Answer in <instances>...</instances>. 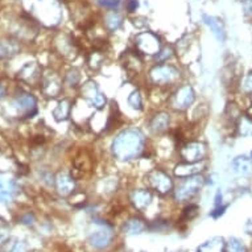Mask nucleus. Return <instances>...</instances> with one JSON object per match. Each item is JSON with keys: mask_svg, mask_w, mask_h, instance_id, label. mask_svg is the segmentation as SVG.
<instances>
[{"mask_svg": "<svg viewBox=\"0 0 252 252\" xmlns=\"http://www.w3.org/2000/svg\"><path fill=\"white\" fill-rule=\"evenodd\" d=\"M202 185L203 177H201L198 174L185 177V181L176 189V198L178 201H185V199L190 198L202 188Z\"/></svg>", "mask_w": 252, "mask_h": 252, "instance_id": "obj_8", "label": "nucleus"}, {"mask_svg": "<svg viewBox=\"0 0 252 252\" xmlns=\"http://www.w3.org/2000/svg\"><path fill=\"white\" fill-rule=\"evenodd\" d=\"M56 186L60 194L69 195L75 188L74 177H71L66 172H60L56 177Z\"/></svg>", "mask_w": 252, "mask_h": 252, "instance_id": "obj_13", "label": "nucleus"}, {"mask_svg": "<svg viewBox=\"0 0 252 252\" xmlns=\"http://www.w3.org/2000/svg\"><path fill=\"white\" fill-rule=\"evenodd\" d=\"M71 112V102L69 99H62L58 106L53 110L54 119L57 122H63L67 119V116L70 115Z\"/></svg>", "mask_w": 252, "mask_h": 252, "instance_id": "obj_18", "label": "nucleus"}, {"mask_svg": "<svg viewBox=\"0 0 252 252\" xmlns=\"http://www.w3.org/2000/svg\"><path fill=\"white\" fill-rule=\"evenodd\" d=\"M122 23H123V17H122L120 13L115 12V11L107 13L106 17H104V25L107 27L108 31H112V32L119 29Z\"/></svg>", "mask_w": 252, "mask_h": 252, "instance_id": "obj_20", "label": "nucleus"}, {"mask_svg": "<svg viewBox=\"0 0 252 252\" xmlns=\"http://www.w3.org/2000/svg\"><path fill=\"white\" fill-rule=\"evenodd\" d=\"M108 240V235L106 234V232H98V234H95L94 235V238H93V242H94V244L95 246H102V244H104Z\"/></svg>", "mask_w": 252, "mask_h": 252, "instance_id": "obj_31", "label": "nucleus"}, {"mask_svg": "<svg viewBox=\"0 0 252 252\" xmlns=\"http://www.w3.org/2000/svg\"><path fill=\"white\" fill-rule=\"evenodd\" d=\"M19 74L27 82H34L37 79H41V69L36 62H28L25 66H23Z\"/></svg>", "mask_w": 252, "mask_h": 252, "instance_id": "obj_16", "label": "nucleus"}, {"mask_svg": "<svg viewBox=\"0 0 252 252\" xmlns=\"http://www.w3.org/2000/svg\"><path fill=\"white\" fill-rule=\"evenodd\" d=\"M81 95L95 110H102L106 104V96L103 95V93L99 90V87L94 81H87L83 83L81 87Z\"/></svg>", "mask_w": 252, "mask_h": 252, "instance_id": "obj_7", "label": "nucleus"}, {"mask_svg": "<svg viewBox=\"0 0 252 252\" xmlns=\"http://www.w3.org/2000/svg\"><path fill=\"white\" fill-rule=\"evenodd\" d=\"M42 91L46 96H57L62 90L61 79L58 78L56 74H48L42 78Z\"/></svg>", "mask_w": 252, "mask_h": 252, "instance_id": "obj_10", "label": "nucleus"}, {"mask_svg": "<svg viewBox=\"0 0 252 252\" xmlns=\"http://www.w3.org/2000/svg\"><path fill=\"white\" fill-rule=\"evenodd\" d=\"M17 50H19V46L15 42L0 41V58L9 57L12 54H16Z\"/></svg>", "mask_w": 252, "mask_h": 252, "instance_id": "obj_23", "label": "nucleus"}, {"mask_svg": "<svg viewBox=\"0 0 252 252\" xmlns=\"http://www.w3.org/2000/svg\"><path fill=\"white\" fill-rule=\"evenodd\" d=\"M242 90L246 94H252V71H250L242 82Z\"/></svg>", "mask_w": 252, "mask_h": 252, "instance_id": "obj_28", "label": "nucleus"}, {"mask_svg": "<svg viewBox=\"0 0 252 252\" xmlns=\"http://www.w3.org/2000/svg\"><path fill=\"white\" fill-rule=\"evenodd\" d=\"M120 1H122V0H98V3H99L103 8L108 9H115L116 7L120 4Z\"/></svg>", "mask_w": 252, "mask_h": 252, "instance_id": "obj_30", "label": "nucleus"}, {"mask_svg": "<svg viewBox=\"0 0 252 252\" xmlns=\"http://www.w3.org/2000/svg\"><path fill=\"white\" fill-rule=\"evenodd\" d=\"M81 81V74H79V71L77 69H71L66 73L65 75V83L69 85L70 87H75Z\"/></svg>", "mask_w": 252, "mask_h": 252, "instance_id": "obj_26", "label": "nucleus"}, {"mask_svg": "<svg viewBox=\"0 0 252 252\" xmlns=\"http://www.w3.org/2000/svg\"><path fill=\"white\" fill-rule=\"evenodd\" d=\"M132 201L133 203L136 205V207L139 209H143V207L148 206L151 201H152V194L149 190H143V189H139V190H135L132 194Z\"/></svg>", "mask_w": 252, "mask_h": 252, "instance_id": "obj_19", "label": "nucleus"}, {"mask_svg": "<svg viewBox=\"0 0 252 252\" xmlns=\"http://www.w3.org/2000/svg\"><path fill=\"white\" fill-rule=\"evenodd\" d=\"M3 95H4V89L0 85V98H3Z\"/></svg>", "mask_w": 252, "mask_h": 252, "instance_id": "obj_36", "label": "nucleus"}, {"mask_svg": "<svg viewBox=\"0 0 252 252\" xmlns=\"http://www.w3.org/2000/svg\"><path fill=\"white\" fill-rule=\"evenodd\" d=\"M37 100L32 94H21L12 102V107L24 118H31L37 112Z\"/></svg>", "mask_w": 252, "mask_h": 252, "instance_id": "obj_9", "label": "nucleus"}, {"mask_svg": "<svg viewBox=\"0 0 252 252\" xmlns=\"http://www.w3.org/2000/svg\"><path fill=\"white\" fill-rule=\"evenodd\" d=\"M227 252H246L243 244L240 243L239 240L231 239L228 243V251Z\"/></svg>", "mask_w": 252, "mask_h": 252, "instance_id": "obj_29", "label": "nucleus"}, {"mask_svg": "<svg viewBox=\"0 0 252 252\" xmlns=\"http://www.w3.org/2000/svg\"><path fill=\"white\" fill-rule=\"evenodd\" d=\"M205 169V162H184V164H178L174 169V174L177 177H190L195 174L201 173Z\"/></svg>", "mask_w": 252, "mask_h": 252, "instance_id": "obj_11", "label": "nucleus"}, {"mask_svg": "<svg viewBox=\"0 0 252 252\" xmlns=\"http://www.w3.org/2000/svg\"><path fill=\"white\" fill-rule=\"evenodd\" d=\"M87 63H89V66H90L93 70H98V69L103 65V56H102V52H99V50L91 52L89 58H87Z\"/></svg>", "mask_w": 252, "mask_h": 252, "instance_id": "obj_22", "label": "nucleus"}, {"mask_svg": "<svg viewBox=\"0 0 252 252\" xmlns=\"http://www.w3.org/2000/svg\"><path fill=\"white\" fill-rule=\"evenodd\" d=\"M206 155V144L202 141H188L180 148V156L185 162L203 161Z\"/></svg>", "mask_w": 252, "mask_h": 252, "instance_id": "obj_6", "label": "nucleus"}, {"mask_svg": "<svg viewBox=\"0 0 252 252\" xmlns=\"http://www.w3.org/2000/svg\"><path fill=\"white\" fill-rule=\"evenodd\" d=\"M180 78V70L172 65H157L149 71V79L157 86H170Z\"/></svg>", "mask_w": 252, "mask_h": 252, "instance_id": "obj_2", "label": "nucleus"}, {"mask_svg": "<svg viewBox=\"0 0 252 252\" xmlns=\"http://www.w3.org/2000/svg\"><path fill=\"white\" fill-rule=\"evenodd\" d=\"M126 67L128 70H132L135 73H139L141 67V60L139 57V52H128L126 54Z\"/></svg>", "mask_w": 252, "mask_h": 252, "instance_id": "obj_21", "label": "nucleus"}, {"mask_svg": "<svg viewBox=\"0 0 252 252\" xmlns=\"http://www.w3.org/2000/svg\"><path fill=\"white\" fill-rule=\"evenodd\" d=\"M137 8V0H128L127 1V9L128 12H135Z\"/></svg>", "mask_w": 252, "mask_h": 252, "instance_id": "obj_33", "label": "nucleus"}, {"mask_svg": "<svg viewBox=\"0 0 252 252\" xmlns=\"http://www.w3.org/2000/svg\"><path fill=\"white\" fill-rule=\"evenodd\" d=\"M169 127V115L164 111L156 112L149 120V129L152 133L165 132Z\"/></svg>", "mask_w": 252, "mask_h": 252, "instance_id": "obj_12", "label": "nucleus"}, {"mask_svg": "<svg viewBox=\"0 0 252 252\" xmlns=\"http://www.w3.org/2000/svg\"><path fill=\"white\" fill-rule=\"evenodd\" d=\"M147 181L153 190L160 194H168L173 189V180L161 169H153L147 174Z\"/></svg>", "mask_w": 252, "mask_h": 252, "instance_id": "obj_4", "label": "nucleus"}, {"mask_svg": "<svg viewBox=\"0 0 252 252\" xmlns=\"http://www.w3.org/2000/svg\"><path fill=\"white\" fill-rule=\"evenodd\" d=\"M232 169L239 176H250L252 173V160L251 157L238 156L232 160Z\"/></svg>", "mask_w": 252, "mask_h": 252, "instance_id": "obj_15", "label": "nucleus"}, {"mask_svg": "<svg viewBox=\"0 0 252 252\" xmlns=\"http://www.w3.org/2000/svg\"><path fill=\"white\" fill-rule=\"evenodd\" d=\"M128 231L129 232H139L143 228V224H141L140 220H131L128 223Z\"/></svg>", "mask_w": 252, "mask_h": 252, "instance_id": "obj_32", "label": "nucleus"}, {"mask_svg": "<svg viewBox=\"0 0 252 252\" xmlns=\"http://www.w3.org/2000/svg\"><path fill=\"white\" fill-rule=\"evenodd\" d=\"M195 99V93L193 87L189 85H184V86L178 87L177 90L174 91L169 99L170 107L176 110V111H185L190 107Z\"/></svg>", "mask_w": 252, "mask_h": 252, "instance_id": "obj_3", "label": "nucleus"}, {"mask_svg": "<svg viewBox=\"0 0 252 252\" xmlns=\"http://www.w3.org/2000/svg\"><path fill=\"white\" fill-rule=\"evenodd\" d=\"M144 143L145 137L140 129H124L120 133H118L115 139L112 140V155L119 161H129L143 152Z\"/></svg>", "mask_w": 252, "mask_h": 252, "instance_id": "obj_1", "label": "nucleus"}, {"mask_svg": "<svg viewBox=\"0 0 252 252\" xmlns=\"http://www.w3.org/2000/svg\"><path fill=\"white\" fill-rule=\"evenodd\" d=\"M128 104L135 110H141L143 108V98H141V94L139 90L132 91L128 96Z\"/></svg>", "mask_w": 252, "mask_h": 252, "instance_id": "obj_24", "label": "nucleus"}, {"mask_svg": "<svg viewBox=\"0 0 252 252\" xmlns=\"http://www.w3.org/2000/svg\"><path fill=\"white\" fill-rule=\"evenodd\" d=\"M244 11L248 16H252V0H246L244 3Z\"/></svg>", "mask_w": 252, "mask_h": 252, "instance_id": "obj_34", "label": "nucleus"}, {"mask_svg": "<svg viewBox=\"0 0 252 252\" xmlns=\"http://www.w3.org/2000/svg\"><path fill=\"white\" fill-rule=\"evenodd\" d=\"M135 46L136 50L141 54H157L161 49V41L157 37V34L152 32H143L135 37Z\"/></svg>", "mask_w": 252, "mask_h": 252, "instance_id": "obj_5", "label": "nucleus"}, {"mask_svg": "<svg viewBox=\"0 0 252 252\" xmlns=\"http://www.w3.org/2000/svg\"><path fill=\"white\" fill-rule=\"evenodd\" d=\"M174 50L172 46H165V48H161L160 52L156 54V61L157 62H164L166 61L168 58H170L173 56Z\"/></svg>", "mask_w": 252, "mask_h": 252, "instance_id": "obj_27", "label": "nucleus"}, {"mask_svg": "<svg viewBox=\"0 0 252 252\" xmlns=\"http://www.w3.org/2000/svg\"><path fill=\"white\" fill-rule=\"evenodd\" d=\"M203 21L205 24L209 27V29L211 31V33L214 34V37L218 40V41H224L226 38V31H224L223 23L222 20H219L218 17L210 16V15H203Z\"/></svg>", "mask_w": 252, "mask_h": 252, "instance_id": "obj_14", "label": "nucleus"}, {"mask_svg": "<svg viewBox=\"0 0 252 252\" xmlns=\"http://www.w3.org/2000/svg\"><path fill=\"white\" fill-rule=\"evenodd\" d=\"M16 190V185L11 178L0 177V202H9Z\"/></svg>", "mask_w": 252, "mask_h": 252, "instance_id": "obj_17", "label": "nucleus"}, {"mask_svg": "<svg viewBox=\"0 0 252 252\" xmlns=\"http://www.w3.org/2000/svg\"><path fill=\"white\" fill-rule=\"evenodd\" d=\"M239 132L242 136H252V120L248 118H242L239 122Z\"/></svg>", "mask_w": 252, "mask_h": 252, "instance_id": "obj_25", "label": "nucleus"}, {"mask_svg": "<svg viewBox=\"0 0 252 252\" xmlns=\"http://www.w3.org/2000/svg\"><path fill=\"white\" fill-rule=\"evenodd\" d=\"M251 160H252V152H251Z\"/></svg>", "mask_w": 252, "mask_h": 252, "instance_id": "obj_37", "label": "nucleus"}, {"mask_svg": "<svg viewBox=\"0 0 252 252\" xmlns=\"http://www.w3.org/2000/svg\"><path fill=\"white\" fill-rule=\"evenodd\" d=\"M246 118H248V119L252 120V104L247 108V111H246Z\"/></svg>", "mask_w": 252, "mask_h": 252, "instance_id": "obj_35", "label": "nucleus"}]
</instances>
